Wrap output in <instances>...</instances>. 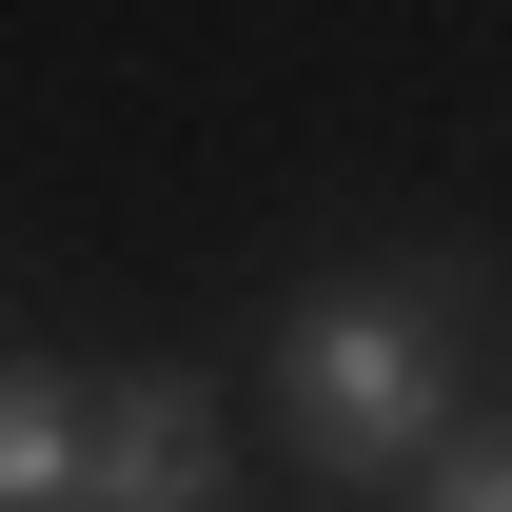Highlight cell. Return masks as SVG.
Here are the masks:
<instances>
[{"label": "cell", "mask_w": 512, "mask_h": 512, "mask_svg": "<svg viewBox=\"0 0 512 512\" xmlns=\"http://www.w3.org/2000/svg\"><path fill=\"white\" fill-rule=\"evenodd\" d=\"M60 512H79V493H60Z\"/></svg>", "instance_id": "cell-5"}, {"label": "cell", "mask_w": 512, "mask_h": 512, "mask_svg": "<svg viewBox=\"0 0 512 512\" xmlns=\"http://www.w3.org/2000/svg\"><path fill=\"white\" fill-rule=\"evenodd\" d=\"M473 335H493V256L473 237L296 276V316H276V453L316 493H414V453L473 414Z\"/></svg>", "instance_id": "cell-1"}, {"label": "cell", "mask_w": 512, "mask_h": 512, "mask_svg": "<svg viewBox=\"0 0 512 512\" xmlns=\"http://www.w3.org/2000/svg\"><path fill=\"white\" fill-rule=\"evenodd\" d=\"M414 512H512V414H453L414 453Z\"/></svg>", "instance_id": "cell-4"}, {"label": "cell", "mask_w": 512, "mask_h": 512, "mask_svg": "<svg viewBox=\"0 0 512 512\" xmlns=\"http://www.w3.org/2000/svg\"><path fill=\"white\" fill-rule=\"evenodd\" d=\"M217 493H237V414H217V375H197V355L99 375V414H79V512H217Z\"/></svg>", "instance_id": "cell-2"}, {"label": "cell", "mask_w": 512, "mask_h": 512, "mask_svg": "<svg viewBox=\"0 0 512 512\" xmlns=\"http://www.w3.org/2000/svg\"><path fill=\"white\" fill-rule=\"evenodd\" d=\"M79 414H99V375L0 355V512H60V493H79Z\"/></svg>", "instance_id": "cell-3"}]
</instances>
